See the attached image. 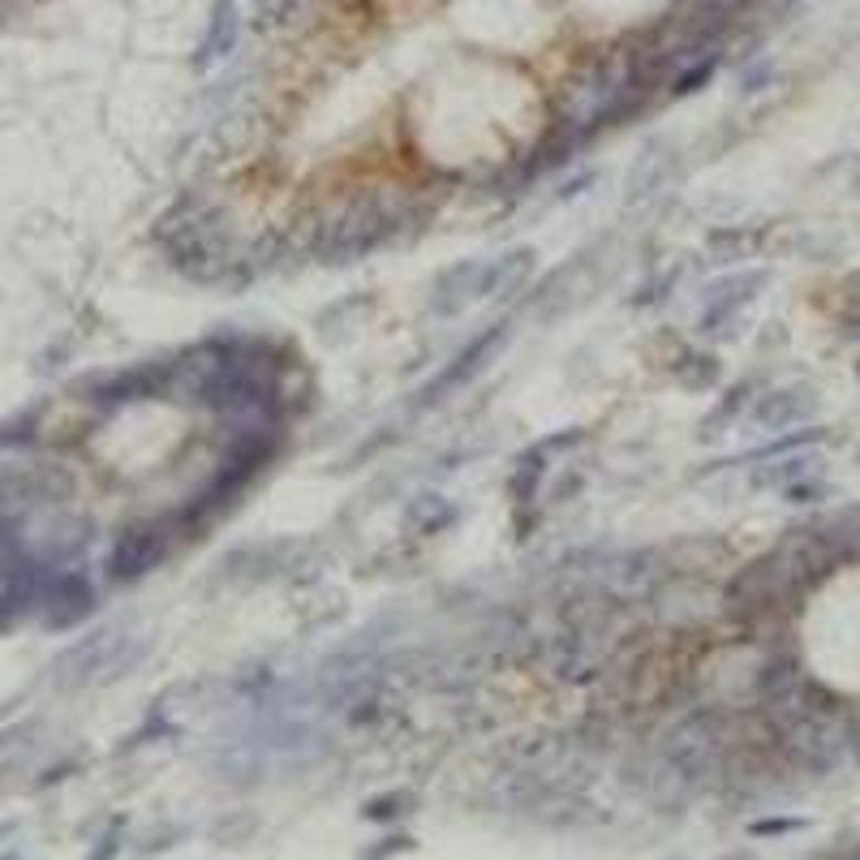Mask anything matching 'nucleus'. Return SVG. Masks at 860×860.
<instances>
[{
	"mask_svg": "<svg viewBox=\"0 0 860 860\" xmlns=\"http://www.w3.org/2000/svg\"><path fill=\"white\" fill-rule=\"evenodd\" d=\"M413 805H417L413 792H392V796L370 801V805H366V817H370V822H397V817H409Z\"/></svg>",
	"mask_w": 860,
	"mask_h": 860,
	"instance_id": "4be33fe9",
	"label": "nucleus"
},
{
	"mask_svg": "<svg viewBox=\"0 0 860 860\" xmlns=\"http://www.w3.org/2000/svg\"><path fill=\"white\" fill-rule=\"evenodd\" d=\"M534 662L563 684H594L607 675L615 662V628H594V624H563L551 637L534 641Z\"/></svg>",
	"mask_w": 860,
	"mask_h": 860,
	"instance_id": "423d86ee",
	"label": "nucleus"
},
{
	"mask_svg": "<svg viewBox=\"0 0 860 860\" xmlns=\"http://www.w3.org/2000/svg\"><path fill=\"white\" fill-rule=\"evenodd\" d=\"M749 246H753V233H731V228H718V233L710 237V254L731 250V258H736V254H745Z\"/></svg>",
	"mask_w": 860,
	"mask_h": 860,
	"instance_id": "5701e85b",
	"label": "nucleus"
},
{
	"mask_svg": "<svg viewBox=\"0 0 860 860\" xmlns=\"http://www.w3.org/2000/svg\"><path fill=\"white\" fill-rule=\"evenodd\" d=\"M839 327H844V336H848V340H860V293L848 298L844 314H839Z\"/></svg>",
	"mask_w": 860,
	"mask_h": 860,
	"instance_id": "a878e982",
	"label": "nucleus"
},
{
	"mask_svg": "<svg viewBox=\"0 0 860 860\" xmlns=\"http://www.w3.org/2000/svg\"><path fill=\"white\" fill-rule=\"evenodd\" d=\"M181 543V529L172 525V516H155V521H134L125 525L116 538H112V551H108V577L116 585H130L138 577L155 572L164 559L172 556V547Z\"/></svg>",
	"mask_w": 860,
	"mask_h": 860,
	"instance_id": "6e6552de",
	"label": "nucleus"
},
{
	"mask_svg": "<svg viewBox=\"0 0 860 860\" xmlns=\"http://www.w3.org/2000/svg\"><path fill=\"white\" fill-rule=\"evenodd\" d=\"M848 740H852V753L860 758V714H852V718H848Z\"/></svg>",
	"mask_w": 860,
	"mask_h": 860,
	"instance_id": "cd10ccee",
	"label": "nucleus"
},
{
	"mask_svg": "<svg viewBox=\"0 0 860 860\" xmlns=\"http://www.w3.org/2000/svg\"><path fill=\"white\" fill-rule=\"evenodd\" d=\"M435 220V199L397 190V186H370L345 194L336 203H323L293 233L302 258L314 263H357L370 250L401 246L417 237Z\"/></svg>",
	"mask_w": 860,
	"mask_h": 860,
	"instance_id": "f257e3e1",
	"label": "nucleus"
},
{
	"mask_svg": "<svg viewBox=\"0 0 860 860\" xmlns=\"http://www.w3.org/2000/svg\"><path fill=\"white\" fill-rule=\"evenodd\" d=\"M507 345V323H500V327H491V332H482L473 345H465V354L456 357L453 366L439 375V379H431L422 392H417V401H413V409H431V405H439L444 397H453V392H460V388H469L495 357H500V349Z\"/></svg>",
	"mask_w": 860,
	"mask_h": 860,
	"instance_id": "9d476101",
	"label": "nucleus"
},
{
	"mask_svg": "<svg viewBox=\"0 0 860 860\" xmlns=\"http://www.w3.org/2000/svg\"><path fill=\"white\" fill-rule=\"evenodd\" d=\"M745 397H749V388H736V392H727V401H723V405H718V409H714V413L706 417V435H714V426H718V422L736 417V413L745 409Z\"/></svg>",
	"mask_w": 860,
	"mask_h": 860,
	"instance_id": "393cba45",
	"label": "nucleus"
},
{
	"mask_svg": "<svg viewBox=\"0 0 860 860\" xmlns=\"http://www.w3.org/2000/svg\"><path fill=\"white\" fill-rule=\"evenodd\" d=\"M237 40H242V9H237V0H215V4H211V22H206V35H203V44H199L194 65L206 69L211 60H224L228 52L237 48Z\"/></svg>",
	"mask_w": 860,
	"mask_h": 860,
	"instance_id": "f3484780",
	"label": "nucleus"
},
{
	"mask_svg": "<svg viewBox=\"0 0 860 860\" xmlns=\"http://www.w3.org/2000/svg\"><path fill=\"white\" fill-rule=\"evenodd\" d=\"M314 4H319V0H263L258 18H263V26H271V31H298V26H305V18H310Z\"/></svg>",
	"mask_w": 860,
	"mask_h": 860,
	"instance_id": "412c9836",
	"label": "nucleus"
},
{
	"mask_svg": "<svg viewBox=\"0 0 860 860\" xmlns=\"http://www.w3.org/2000/svg\"><path fill=\"white\" fill-rule=\"evenodd\" d=\"M585 439V431H563V435H551V439H543V444H534L529 453L516 456V469H512V478H507V495H512V504L525 507V504H538V491H543V478H547V460L563 448H577Z\"/></svg>",
	"mask_w": 860,
	"mask_h": 860,
	"instance_id": "ddd939ff",
	"label": "nucleus"
},
{
	"mask_svg": "<svg viewBox=\"0 0 860 860\" xmlns=\"http://www.w3.org/2000/svg\"><path fill=\"white\" fill-rule=\"evenodd\" d=\"M813 409H817L813 388H779V392H766L749 417L761 431H788V426H801L805 417H813Z\"/></svg>",
	"mask_w": 860,
	"mask_h": 860,
	"instance_id": "2eb2a0df",
	"label": "nucleus"
},
{
	"mask_svg": "<svg viewBox=\"0 0 860 860\" xmlns=\"http://www.w3.org/2000/svg\"><path fill=\"white\" fill-rule=\"evenodd\" d=\"M817 473H822V456L783 453V456H770V465L753 469V487H758V491H788V487H796V482H805V478H817Z\"/></svg>",
	"mask_w": 860,
	"mask_h": 860,
	"instance_id": "6ab92c4d",
	"label": "nucleus"
},
{
	"mask_svg": "<svg viewBox=\"0 0 860 860\" xmlns=\"http://www.w3.org/2000/svg\"><path fill=\"white\" fill-rule=\"evenodd\" d=\"M835 568L839 563L826 551V543L813 534L809 521L792 525L766 556L749 559L745 568L731 572V581L723 585V611L740 624H761L783 607H792L801 594H809Z\"/></svg>",
	"mask_w": 860,
	"mask_h": 860,
	"instance_id": "7ed1b4c3",
	"label": "nucleus"
},
{
	"mask_svg": "<svg viewBox=\"0 0 860 860\" xmlns=\"http://www.w3.org/2000/svg\"><path fill=\"white\" fill-rule=\"evenodd\" d=\"M848 857H860V844H857V848H848Z\"/></svg>",
	"mask_w": 860,
	"mask_h": 860,
	"instance_id": "c756f323",
	"label": "nucleus"
},
{
	"mask_svg": "<svg viewBox=\"0 0 860 860\" xmlns=\"http://www.w3.org/2000/svg\"><path fill=\"white\" fill-rule=\"evenodd\" d=\"M736 745V718L727 706H714V702H702L689 714H680L667 731H662V745L658 753L662 761L689 783V788H706V783H718V770Z\"/></svg>",
	"mask_w": 860,
	"mask_h": 860,
	"instance_id": "39448f33",
	"label": "nucleus"
},
{
	"mask_svg": "<svg viewBox=\"0 0 860 860\" xmlns=\"http://www.w3.org/2000/svg\"><path fill=\"white\" fill-rule=\"evenodd\" d=\"M473 302H482V258H465L448 271H439L431 284V298H426L431 314H439V319H453Z\"/></svg>",
	"mask_w": 860,
	"mask_h": 860,
	"instance_id": "4468645a",
	"label": "nucleus"
},
{
	"mask_svg": "<svg viewBox=\"0 0 860 860\" xmlns=\"http://www.w3.org/2000/svg\"><path fill=\"white\" fill-rule=\"evenodd\" d=\"M655 78L637 60L633 44H624V48L585 56L551 96V112H556V125H563L568 134L594 143L611 125L637 121L655 103Z\"/></svg>",
	"mask_w": 860,
	"mask_h": 860,
	"instance_id": "f03ea898",
	"label": "nucleus"
},
{
	"mask_svg": "<svg viewBox=\"0 0 860 860\" xmlns=\"http://www.w3.org/2000/svg\"><path fill=\"white\" fill-rule=\"evenodd\" d=\"M143 658V646L138 637H130L125 628H103V633H91L82 637L78 646H69L65 655L56 658V684L60 689H82V684H100V680H116L125 675L134 662Z\"/></svg>",
	"mask_w": 860,
	"mask_h": 860,
	"instance_id": "0eeeda50",
	"label": "nucleus"
},
{
	"mask_svg": "<svg viewBox=\"0 0 860 860\" xmlns=\"http://www.w3.org/2000/svg\"><path fill=\"white\" fill-rule=\"evenodd\" d=\"M155 246L194 284L237 289V284L250 280L246 276V250L237 246L228 211L215 199H203V194L177 199L155 220Z\"/></svg>",
	"mask_w": 860,
	"mask_h": 860,
	"instance_id": "20e7f679",
	"label": "nucleus"
},
{
	"mask_svg": "<svg viewBox=\"0 0 860 860\" xmlns=\"http://www.w3.org/2000/svg\"><path fill=\"white\" fill-rule=\"evenodd\" d=\"M172 361H143V366H125L112 375H96L82 383V401L100 409H125L138 401H172Z\"/></svg>",
	"mask_w": 860,
	"mask_h": 860,
	"instance_id": "1a4fd4ad",
	"label": "nucleus"
},
{
	"mask_svg": "<svg viewBox=\"0 0 860 860\" xmlns=\"http://www.w3.org/2000/svg\"><path fill=\"white\" fill-rule=\"evenodd\" d=\"M809 525L813 534L826 543V551L835 556V563H860V504L813 516Z\"/></svg>",
	"mask_w": 860,
	"mask_h": 860,
	"instance_id": "dca6fc26",
	"label": "nucleus"
},
{
	"mask_svg": "<svg viewBox=\"0 0 860 860\" xmlns=\"http://www.w3.org/2000/svg\"><path fill=\"white\" fill-rule=\"evenodd\" d=\"M788 830H801V817H774L753 826V835H788Z\"/></svg>",
	"mask_w": 860,
	"mask_h": 860,
	"instance_id": "bb28decb",
	"label": "nucleus"
},
{
	"mask_svg": "<svg viewBox=\"0 0 860 860\" xmlns=\"http://www.w3.org/2000/svg\"><path fill=\"white\" fill-rule=\"evenodd\" d=\"M409 839H388V848H370V857H379V852H405Z\"/></svg>",
	"mask_w": 860,
	"mask_h": 860,
	"instance_id": "c85d7f7f",
	"label": "nucleus"
},
{
	"mask_svg": "<svg viewBox=\"0 0 860 860\" xmlns=\"http://www.w3.org/2000/svg\"><path fill=\"white\" fill-rule=\"evenodd\" d=\"M758 289H766V271H731L723 280H714L702 293V319L697 327L706 336H727V327L736 323V314L758 298Z\"/></svg>",
	"mask_w": 860,
	"mask_h": 860,
	"instance_id": "9b49d317",
	"label": "nucleus"
},
{
	"mask_svg": "<svg viewBox=\"0 0 860 860\" xmlns=\"http://www.w3.org/2000/svg\"><path fill=\"white\" fill-rule=\"evenodd\" d=\"M96 611V590L91 581L78 572V568H56L44 590V603H40V615L48 628H74L82 624L87 615Z\"/></svg>",
	"mask_w": 860,
	"mask_h": 860,
	"instance_id": "f8f14e48",
	"label": "nucleus"
},
{
	"mask_svg": "<svg viewBox=\"0 0 860 860\" xmlns=\"http://www.w3.org/2000/svg\"><path fill=\"white\" fill-rule=\"evenodd\" d=\"M534 271V250H507L500 258H482V302L512 298Z\"/></svg>",
	"mask_w": 860,
	"mask_h": 860,
	"instance_id": "a211bd4d",
	"label": "nucleus"
},
{
	"mask_svg": "<svg viewBox=\"0 0 860 860\" xmlns=\"http://www.w3.org/2000/svg\"><path fill=\"white\" fill-rule=\"evenodd\" d=\"M405 521L413 529H422V534H435V529H444V525H453L456 521V507L444 500V495H417L413 504H409Z\"/></svg>",
	"mask_w": 860,
	"mask_h": 860,
	"instance_id": "aec40b11",
	"label": "nucleus"
},
{
	"mask_svg": "<svg viewBox=\"0 0 860 860\" xmlns=\"http://www.w3.org/2000/svg\"><path fill=\"white\" fill-rule=\"evenodd\" d=\"M783 495H788V504H813V500H822V495H826V478H822V473H817V478H805V482L788 487Z\"/></svg>",
	"mask_w": 860,
	"mask_h": 860,
	"instance_id": "b1692460",
	"label": "nucleus"
}]
</instances>
